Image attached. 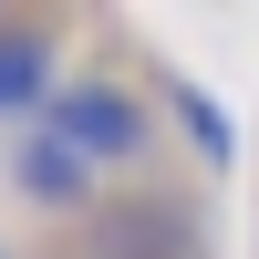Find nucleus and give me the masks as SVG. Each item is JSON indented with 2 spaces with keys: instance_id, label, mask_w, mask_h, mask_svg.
Segmentation results:
<instances>
[{
  "instance_id": "1",
  "label": "nucleus",
  "mask_w": 259,
  "mask_h": 259,
  "mask_svg": "<svg viewBox=\"0 0 259 259\" xmlns=\"http://www.w3.org/2000/svg\"><path fill=\"white\" fill-rule=\"evenodd\" d=\"M41 124H52L94 177H135V166L156 156V135H166V124H156V94H145L135 73H73Z\"/></svg>"
},
{
  "instance_id": "2",
  "label": "nucleus",
  "mask_w": 259,
  "mask_h": 259,
  "mask_svg": "<svg viewBox=\"0 0 259 259\" xmlns=\"http://www.w3.org/2000/svg\"><path fill=\"white\" fill-rule=\"evenodd\" d=\"M83 259H197V197H104L83 218Z\"/></svg>"
},
{
  "instance_id": "3",
  "label": "nucleus",
  "mask_w": 259,
  "mask_h": 259,
  "mask_svg": "<svg viewBox=\"0 0 259 259\" xmlns=\"http://www.w3.org/2000/svg\"><path fill=\"white\" fill-rule=\"evenodd\" d=\"M62 21L41 11H0V124H41L62 94Z\"/></svg>"
},
{
  "instance_id": "4",
  "label": "nucleus",
  "mask_w": 259,
  "mask_h": 259,
  "mask_svg": "<svg viewBox=\"0 0 259 259\" xmlns=\"http://www.w3.org/2000/svg\"><path fill=\"white\" fill-rule=\"evenodd\" d=\"M11 187H21V207H41V218H94L104 207V177L52 135V124H21L11 135Z\"/></svg>"
},
{
  "instance_id": "5",
  "label": "nucleus",
  "mask_w": 259,
  "mask_h": 259,
  "mask_svg": "<svg viewBox=\"0 0 259 259\" xmlns=\"http://www.w3.org/2000/svg\"><path fill=\"white\" fill-rule=\"evenodd\" d=\"M166 114H177L187 135H197V156L218 166V177H228V166H239V135H228V114H218V104L197 94V83H166Z\"/></svg>"
}]
</instances>
